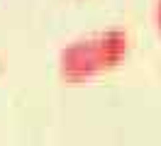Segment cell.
<instances>
[{
    "label": "cell",
    "mask_w": 161,
    "mask_h": 146,
    "mask_svg": "<svg viewBox=\"0 0 161 146\" xmlns=\"http://www.w3.org/2000/svg\"><path fill=\"white\" fill-rule=\"evenodd\" d=\"M127 46H130V37L120 29L98 34L93 39H80L61 51L59 68L64 76H88L105 66L117 63L127 54Z\"/></svg>",
    "instance_id": "6da1fadb"
},
{
    "label": "cell",
    "mask_w": 161,
    "mask_h": 146,
    "mask_svg": "<svg viewBox=\"0 0 161 146\" xmlns=\"http://www.w3.org/2000/svg\"><path fill=\"white\" fill-rule=\"evenodd\" d=\"M156 22H159V29H161V0H156Z\"/></svg>",
    "instance_id": "7a4b0ae2"
}]
</instances>
